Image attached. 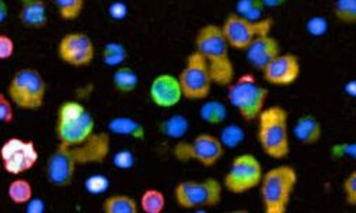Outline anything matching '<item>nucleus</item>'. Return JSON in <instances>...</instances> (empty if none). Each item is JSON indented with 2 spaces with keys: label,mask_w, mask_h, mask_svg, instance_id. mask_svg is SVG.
<instances>
[{
  "label": "nucleus",
  "mask_w": 356,
  "mask_h": 213,
  "mask_svg": "<svg viewBox=\"0 0 356 213\" xmlns=\"http://www.w3.org/2000/svg\"><path fill=\"white\" fill-rule=\"evenodd\" d=\"M307 27L314 36H322L326 32V28H328V24H326V20L322 17H314L308 22Z\"/></svg>",
  "instance_id": "nucleus-36"
},
{
  "label": "nucleus",
  "mask_w": 356,
  "mask_h": 213,
  "mask_svg": "<svg viewBox=\"0 0 356 213\" xmlns=\"http://www.w3.org/2000/svg\"><path fill=\"white\" fill-rule=\"evenodd\" d=\"M255 2H257V0H238V3H236L235 13L245 17L248 15V12L252 9V6L255 5Z\"/></svg>",
  "instance_id": "nucleus-39"
},
{
  "label": "nucleus",
  "mask_w": 356,
  "mask_h": 213,
  "mask_svg": "<svg viewBox=\"0 0 356 213\" xmlns=\"http://www.w3.org/2000/svg\"><path fill=\"white\" fill-rule=\"evenodd\" d=\"M53 3L62 20L73 22L81 16L86 0H53Z\"/></svg>",
  "instance_id": "nucleus-28"
},
{
  "label": "nucleus",
  "mask_w": 356,
  "mask_h": 213,
  "mask_svg": "<svg viewBox=\"0 0 356 213\" xmlns=\"http://www.w3.org/2000/svg\"><path fill=\"white\" fill-rule=\"evenodd\" d=\"M6 94L16 108L23 111H38L44 105L47 83L38 69L22 67L10 77Z\"/></svg>",
  "instance_id": "nucleus-6"
},
{
  "label": "nucleus",
  "mask_w": 356,
  "mask_h": 213,
  "mask_svg": "<svg viewBox=\"0 0 356 213\" xmlns=\"http://www.w3.org/2000/svg\"><path fill=\"white\" fill-rule=\"evenodd\" d=\"M108 15L114 20H122L127 16V6L122 2H114L108 8Z\"/></svg>",
  "instance_id": "nucleus-37"
},
{
  "label": "nucleus",
  "mask_w": 356,
  "mask_h": 213,
  "mask_svg": "<svg viewBox=\"0 0 356 213\" xmlns=\"http://www.w3.org/2000/svg\"><path fill=\"white\" fill-rule=\"evenodd\" d=\"M17 20L26 28H44L49 24L46 0H20Z\"/></svg>",
  "instance_id": "nucleus-18"
},
{
  "label": "nucleus",
  "mask_w": 356,
  "mask_h": 213,
  "mask_svg": "<svg viewBox=\"0 0 356 213\" xmlns=\"http://www.w3.org/2000/svg\"><path fill=\"white\" fill-rule=\"evenodd\" d=\"M190 128V123L184 115H171L163 119L159 124V131L170 138V139H180L183 138Z\"/></svg>",
  "instance_id": "nucleus-25"
},
{
  "label": "nucleus",
  "mask_w": 356,
  "mask_h": 213,
  "mask_svg": "<svg viewBox=\"0 0 356 213\" xmlns=\"http://www.w3.org/2000/svg\"><path fill=\"white\" fill-rule=\"evenodd\" d=\"M111 135L95 133L81 144H57L46 162V179L54 188H67L73 184L79 167L99 165L108 160Z\"/></svg>",
  "instance_id": "nucleus-1"
},
{
  "label": "nucleus",
  "mask_w": 356,
  "mask_h": 213,
  "mask_svg": "<svg viewBox=\"0 0 356 213\" xmlns=\"http://www.w3.org/2000/svg\"><path fill=\"white\" fill-rule=\"evenodd\" d=\"M15 105L10 101V99L8 97L6 93H0V124L9 126L12 124L16 114H15Z\"/></svg>",
  "instance_id": "nucleus-33"
},
{
  "label": "nucleus",
  "mask_w": 356,
  "mask_h": 213,
  "mask_svg": "<svg viewBox=\"0 0 356 213\" xmlns=\"http://www.w3.org/2000/svg\"><path fill=\"white\" fill-rule=\"evenodd\" d=\"M56 51L62 63L76 69L90 66L96 57L95 42L84 32L66 33L58 40Z\"/></svg>",
  "instance_id": "nucleus-14"
},
{
  "label": "nucleus",
  "mask_w": 356,
  "mask_h": 213,
  "mask_svg": "<svg viewBox=\"0 0 356 213\" xmlns=\"http://www.w3.org/2000/svg\"><path fill=\"white\" fill-rule=\"evenodd\" d=\"M86 191L92 195H102L108 188V179L104 175H92L84 182Z\"/></svg>",
  "instance_id": "nucleus-32"
},
{
  "label": "nucleus",
  "mask_w": 356,
  "mask_h": 213,
  "mask_svg": "<svg viewBox=\"0 0 356 213\" xmlns=\"http://www.w3.org/2000/svg\"><path fill=\"white\" fill-rule=\"evenodd\" d=\"M26 212L27 213H43L46 210V203L40 198H32L26 205Z\"/></svg>",
  "instance_id": "nucleus-38"
},
{
  "label": "nucleus",
  "mask_w": 356,
  "mask_h": 213,
  "mask_svg": "<svg viewBox=\"0 0 356 213\" xmlns=\"http://www.w3.org/2000/svg\"><path fill=\"white\" fill-rule=\"evenodd\" d=\"M195 51L209 66L213 83L220 87H228L235 78V67L229 57V46L224 37L221 26L209 23L202 27L194 39Z\"/></svg>",
  "instance_id": "nucleus-2"
},
{
  "label": "nucleus",
  "mask_w": 356,
  "mask_h": 213,
  "mask_svg": "<svg viewBox=\"0 0 356 213\" xmlns=\"http://www.w3.org/2000/svg\"><path fill=\"white\" fill-rule=\"evenodd\" d=\"M177 78L181 85L183 99L204 101L210 97L214 83L205 60L195 50L187 56L184 69Z\"/></svg>",
  "instance_id": "nucleus-11"
},
{
  "label": "nucleus",
  "mask_w": 356,
  "mask_h": 213,
  "mask_svg": "<svg viewBox=\"0 0 356 213\" xmlns=\"http://www.w3.org/2000/svg\"><path fill=\"white\" fill-rule=\"evenodd\" d=\"M107 133L110 135L131 138L136 141L145 139V128L140 121L131 117H124V115L111 118L107 124Z\"/></svg>",
  "instance_id": "nucleus-20"
},
{
  "label": "nucleus",
  "mask_w": 356,
  "mask_h": 213,
  "mask_svg": "<svg viewBox=\"0 0 356 213\" xmlns=\"http://www.w3.org/2000/svg\"><path fill=\"white\" fill-rule=\"evenodd\" d=\"M264 168L261 161L252 154L236 155L224 175L222 187L232 195H244L258 188Z\"/></svg>",
  "instance_id": "nucleus-12"
},
{
  "label": "nucleus",
  "mask_w": 356,
  "mask_h": 213,
  "mask_svg": "<svg viewBox=\"0 0 356 213\" xmlns=\"http://www.w3.org/2000/svg\"><path fill=\"white\" fill-rule=\"evenodd\" d=\"M148 97L150 101L163 110H170L177 107L183 100V91L180 81L177 76L163 73L153 78L148 90Z\"/></svg>",
  "instance_id": "nucleus-16"
},
{
  "label": "nucleus",
  "mask_w": 356,
  "mask_h": 213,
  "mask_svg": "<svg viewBox=\"0 0 356 213\" xmlns=\"http://www.w3.org/2000/svg\"><path fill=\"white\" fill-rule=\"evenodd\" d=\"M265 83L275 87H289L301 76L300 57L293 53H280L262 70Z\"/></svg>",
  "instance_id": "nucleus-15"
},
{
  "label": "nucleus",
  "mask_w": 356,
  "mask_h": 213,
  "mask_svg": "<svg viewBox=\"0 0 356 213\" xmlns=\"http://www.w3.org/2000/svg\"><path fill=\"white\" fill-rule=\"evenodd\" d=\"M102 210L104 213H138L140 207L138 202L133 196L124 194H115L107 196L103 201Z\"/></svg>",
  "instance_id": "nucleus-22"
},
{
  "label": "nucleus",
  "mask_w": 356,
  "mask_h": 213,
  "mask_svg": "<svg viewBox=\"0 0 356 213\" xmlns=\"http://www.w3.org/2000/svg\"><path fill=\"white\" fill-rule=\"evenodd\" d=\"M127 49L120 42H108L102 51V60L106 66L120 67L127 60Z\"/></svg>",
  "instance_id": "nucleus-27"
},
{
  "label": "nucleus",
  "mask_w": 356,
  "mask_h": 213,
  "mask_svg": "<svg viewBox=\"0 0 356 213\" xmlns=\"http://www.w3.org/2000/svg\"><path fill=\"white\" fill-rule=\"evenodd\" d=\"M244 138H245V134L241 127L235 126V124H229L221 131L220 141L222 142L224 148H227V146L234 148L238 144H241L244 141Z\"/></svg>",
  "instance_id": "nucleus-30"
},
{
  "label": "nucleus",
  "mask_w": 356,
  "mask_h": 213,
  "mask_svg": "<svg viewBox=\"0 0 356 213\" xmlns=\"http://www.w3.org/2000/svg\"><path fill=\"white\" fill-rule=\"evenodd\" d=\"M225 154V148L218 137L198 134L193 141H178L172 148V155L178 162H197L205 168L217 165Z\"/></svg>",
  "instance_id": "nucleus-9"
},
{
  "label": "nucleus",
  "mask_w": 356,
  "mask_h": 213,
  "mask_svg": "<svg viewBox=\"0 0 356 213\" xmlns=\"http://www.w3.org/2000/svg\"><path fill=\"white\" fill-rule=\"evenodd\" d=\"M227 88L228 103L238 111L241 118L247 123L257 119L270 97L268 88L258 84L251 73L235 77Z\"/></svg>",
  "instance_id": "nucleus-7"
},
{
  "label": "nucleus",
  "mask_w": 356,
  "mask_h": 213,
  "mask_svg": "<svg viewBox=\"0 0 356 213\" xmlns=\"http://www.w3.org/2000/svg\"><path fill=\"white\" fill-rule=\"evenodd\" d=\"M342 191L345 196V202L348 206H356V171H352L346 175L342 182Z\"/></svg>",
  "instance_id": "nucleus-31"
},
{
  "label": "nucleus",
  "mask_w": 356,
  "mask_h": 213,
  "mask_svg": "<svg viewBox=\"0 0 356 213\" xmlns=\"http://www.w3.org/2000/svg\"><path fill=\"white\" fill-rule=\"evenodd\" d=\"M257 139L264 154L281 161L291 152L289 114L281 105L265 107L257 117Z\"/></svg>",
  "instance_id": "nucleus-3"
},
{
  "label": "nucleus",
  "mask_w": 356,
  "mask_h": 213,
  "mask_svg": "<svg viewBox=\"0 0 356 213\" xmlns=\"http://www.w3.org/2000/svg\"><path fill=\"white\" fill-rule=\"evenodd\" d=\"M224 187L222 182L216 178H204V179H188L178 182L174 188V199L177 205L188 209L200 210L216 207L222 201Z\"/></svg>",
  "instance_id": "nucleus-8"
},
{
  "label": "nucleus",
  "mask_w": 356,
  "mask_h": 213,
  "mask_svg": "<svg viewBox=\"0 0 356 213\" xmlns=\"http://www.w3.org/2000/svg\"><path fill=\"white\" fill-rule=\"evenodd\" d=\"M334 16L343 24H356V0H335Z\"/></svg>",
  "instance_id": "nucleus-29"
},
{
  "label": "nucleus",
  "mask_w": 356,
  "mask_h": 213,
  "mask_svg": "<svg viewBox=\"0 0 356 213\" xmlns=\"http://www.w3.org/2000/svg\"><path fill=\"white\" fill-rule=\"evenodd\" d=\"M274 23L273 17L250 20L232 12L224 19L221 30L229 49L244 51L254 39L264 35H271Z\"/></svg>",
  "instance_id": "nucleus-10"
},
{
  "label": "nucleus",
  "mask_w": 356,
  "mask_h": 213,
  "mask_svg": "<svg viewBox=\"0 0 356 213\" xmlns=\"http://www.w3.org/2000/svg\"><path fill=\"white\" fill-rule=\"evenodd\" d=\"M167 206V199L163 191L157 188L145 189L138 201V207L144 213H163Z\"/></svg>",
  "instance_id": "nucleus-26"
},
{
  "label": "nucleus",
  "mask_w": 356,
  "mask_h": 213,
  "mask_svg": "<svg viewBox=\"0 0 356 213\" xmlns=\"http://www.w3.org/2000/svg\"><path fill=\"white\" fill-rule=\"evenodd\" d=\"M134 164H136V157L131 151H127V149L115 152L113 157V165L118 169L129 171L134 167Z\"/></svg>",
  "instance_id": "nucleus-34"
},
{
  "label": "nucleus",
  "mask_w": 356,
  "mask_h": 213,
  "mask_svg": "<svg viewBox=\"0 0 356 213\" xmlns=\"http://www.w3.org/2000/svg\"><path fill=\"white\" fill-rule=\"evenodd\" d=\"M244 51L248 65L261 71L274 57L281 53V44L274 36L264 35L254 39Z\"/></svg>",
  "instance_id": "nucleus-17"
},
{
  "label": "nucleus",
  "mask_w": 356,
  "mask_h": 213,
  "mask_svg": "<svg viewBox=\"0 0 356 213\" xmlns=\"http://www.w3.org/2000/svg\"><path fill=\"white\" fill-rule=\"evenodd\" d=\"M293 137L302 145H315L322 138V124L314 114H302L293 126Z\"/></svg>",
  "instance_id": "nucleus-19"
},
{
  "label": "nucleus",
  "mask_w": 356,
  "mask_h": 213,
  "mask_svg": "<svg viewBox=\"0 0 356 213\" xmlns=\"http://www.w3.org/2000/svg\"><path fill=\"white\" fill-rule=\"evenodd\" d=\"M265 8H280L286 3V0H262Z\"/></svg>",
  "instance_id": "nucleus-41"
},
{
  "label": "nucleus",
  "mask_w": 356,
  "mask_h": 213,
  "mask_svg": "<svg viewBox=\"0 0 356 213\" xmlns=\"http://www.w3.org/2000/svg\"><path fill=\"white\" fill-rule=\"evenodd\" d=\"M39 160V149L32 139L12 137L0 146V162L8 175L22 176L32 171Z\"/></svg>",
  "instance_id": "nucleus-13"
},
{
  "label": "nucleus",
  "mask_w": 356,
  "mask_h": 213,
  "mask_svg": "<svg viewBox=\"0 0 356 213\" xmlns=\"http://www.w3.org/2000/svg\"><path fill=\"white\" fill-rule=\"evenodd\" d=\"M298 184V172L288 164L277 165L262 173L259 196L265 213H286Z\"/></svg>",
  "instance_id": "nucleus-4"
},
{
  "label": "nucleus",
  "mask_w": 356,
  "mask_h": 213,
  "mask_svg": "<svg viewBox=\"0 0 356 213\" xmlns=\"http://www.w3.org/2000/svg\"><path fill=\"white\" fill-rule=\"evenodd\" d=\"M8 198L10 202H13L15 205L19 206H24L29 201H31L35 195H33V185L31 184V180L22 178V176H16L8 187Z\"/></svg>",
  "instance_id": "nucleus-24"
},
{
  "label": "nucleus",
  "mask_w": 356,
  "mask_h": 213,
  "mask_svg": "<svg viewBox=\"0 0 356 213\" xmlns=\"http://www.w3.org/2000/svg\"><path fill=\"white\" fill-rule=\"evenodd\" d=\"M16 51V43L15 40L5 35V33H0V62H8Z\"/></svg>",
  "instance_id": "nucleus-35"
},
{
  "label": "nucleus",
  "mask_w": 356,
  "mask_h": 213,
  "mask_svg": "<svg viewBox=\"0 0 356 213\" xmlns=\"http://www.w3.org/2000/svg\"><path fill=\"white\" fill-rule=\"evenodd\" d=\"M96 133V119L84 104L76 100L63 101L57 108L54 134L57 144L76 145Z\"/></svg>",
  "instance_id": "nucleus-5"
},
{
  "label": "nucleus",
  "mask_w": 356,
  "mask_h": 213,
  "mask_svg": "<svg viewBox=\"0 0 356 213\" xmlns=\"http://www.w3.org/2000/svg\"><path fill=\"white\" fill-rule=\"evenodd\" d=\"M140 77L138 74L129 66L117 67L111 76V84L118 94H131L138 87Z\"/></svg>",
  "instance_id": "nucleus-21"
},
{
  "label": "nucleus",
  "mask_w": 356,
  "mask_h": 213,
  "mask_svg": "<svg viewBox=\"0 0 356 213\" xmlns=\"http://www.w3.org/2000/svg\"><path fill=\"white\" fill-rule=\"evenodd\" d=\"M9 16V6L6 3V0H0V24L5 23Z\"/></svg>",
  "instance_id": "nucleus-40"
},
{
  "label": "nucleus",
  "mask_w": 356,
  "mask_h": 213,
  "mask_svg": "<svg viewBox=\"0 0 356 213\" xmlns=\"http://www.w3.org/2000/svg\"><path fill=\"white\" fill-rule=\"evenodd\" d=\"M198 114L202 123L210 126H220L225 123V119L228 117V110L224 103L218 100H210L201 104Z\"/></svg>",
  "instance_id": "nucleus-23"
}]
</instances>
